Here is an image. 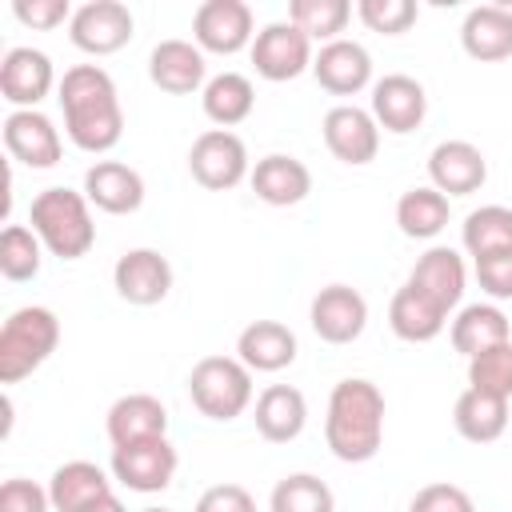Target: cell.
Here are the masks:
<instances>
[{"instance_id":"ee69618b","label":"cell","mask_w":512,"mask_h":512,"mask_svg":"<svg viewBox=\"0 0 512 512\" xmlns=\"http://www.w3.org/2000/svg\"><path fill=\"white\" fill-rule=\"evenodd\" d=\"M84 512H128V508L120 504V496H116V492H108L104 500H96V504H88Z\"/></svg>"},{"instance_id":"74e56055","label":"cell","mask_w":512,"mask_h":512,"mask_svg":"<svg viewBox=\"0 0 512 512\" xmlns=\"http://www.w3.org/2000/svg\"><path fill=\"white\" fill-rule=\"evenodd\" d=\"M356 16L372 32H380V36H400V32H408L416 24L420 8L412 0H360L356 4Z\"/></svg>"},{"instance_id":"5b68a950","label":"cell","mask_w":512,"mask_h":512,"mask_svg":"<svg viewBox=\"0 0 512 512\" xmlns=\"http://www.w3.org/2000/svg\"><path fill=\"white\" fill-rule=\"evenodd\" d=\"M188 396L208 420H236L252 404V368L236 356H204L188 372Z\"/></svg>"},{"instance_id":"3957f363","label":"cell","mask_w":512,"mask_h":512,"mask_svg":"<svg viewBox=\"0 0 512 512\" xmlns=\"http://www.w3.org/2000/svg\"><path fill=\"white\" fill-rule=\"evenodd\" d=\"M28 224L40 236V244L60 260H80L96 244V224L88 212V196L72 188H44L36 192L28 208Z\"/></svg>"},{"instance_id":"e575fe53","label":"cell","mask_w":512,"mask_h":512,"mask_svg":"<svg viewBox=\"0 0 512 512\" xmlns=\"http://www.w3.org/2000/svg\"><path fill=\"white\" fill-rule=\"evenodd\" d=\"M288 20L308 36V40H340V32L352 20V4L348 0H292L288 4Z\"/></svg>"},{"instance_id":"ffe728a7","label":"cell","mask_w":512,"mask_h":512,"mask_svg":"<svg viewBox=\"0 0 512 512\" xmlns=\"http://www.w3.org/2000/svg\"><path fill=\"white\" fill-rule=\"evenodd\" d=\"M84 196L108 216H132L144 204V176L120 160H96L84 172Z\"/></svg>"},{"instance_id":"f35d334b","label":"cell","mask_w":512,"mask_h":512,"mask_svg":"<svg viewBox=\"0 0 512 512\" xmlns=\"http://www.w3.org/2000/svg\"><path fill=\"white\" fill-rule=\"evenodd\" d=\"M408 512H476V504H472V496H468L460 484L440 480V484H424V488L412 496Z\"/></svg>"},{"instance_id":"d6a6232c","label":"cell","mask_w":512,"mask_h":512,"mask_svg":"<svg viewBox=\"0 0 512 512\" xmlns=\"http://www.w3.org/2000/svg\"><path fill=\"white\" fill-rule=\"evenodd\" d=\"M460 240H464V248H468L472 260L512 248V208H504V204H480V208H472L464 216V224H460Z\"/></svg>"},{"instance_id":"7402d4cb","label":"cell","mask_w":512,"mask_h":512,"mask_svg":"<svg viewBox=\"0 0 512 512\" xmlns=\"http://www.w3.org/2000/svg\"><path fill=\"white\" fill-rule=\"evenodd\" d=\"M408 284H416L420 292H428L444 312H452L464 296L468 272H464V256L448 244H432L408 272Z\"/></svg>"},{"instance_id":"4dcf8cb0","label":"cell","mask_w":512,"mask_h":512,"mask_svg":"<svg viewBox=\"0 0 512 512\" xmlns=\"http://www.w3.org/2000/svg\"><path fill=\"white\" fill-rule=\"evenodd\" d=\"M200 104H204V116H208L216 128H228V132H232L236 124H244V120L252 116V108H256V88H252V80L240 76V72H220V76H212V80L204 84Z\"/></svg>"},{"instance_id":"1f68e13d","label":"cell","mask_w":512,"mask_h":512,"mask_svg":"<svg viewBox=\"0 0 512 512\" xmlns=\"http://www.w3.org/2000/svg\"><path fill=\"white\" fill-rule=\"evenodd\" d=\"M396 224L408 240H432L448 228V196L436 192L432 184H420V188H408L400 200H396Z\"/></svg>"},{"instance_id":"ba28073f","label":"cell","mask_w":512,"mask_h":512,"mask_svg":"<svg viewBox=\"0 0 512 512\" xmlns=\"http://www.w3.org/2000/svg\"><path fill=\"white\" fill-rule=\"evenodd\" d=\"M256 20L244 0H204L192 16V40L200 52L236 56L240 48H252Z\"/></svg>"},{"instance_id":"44dd1931","label":"cell","mask_w":512,"mask_h":512,"mask_svg":"<svg viewBox=\"0 0 512 512\" xmlns=\"http://www.w3.org/2000/svg\"><path fill=\"white\" fill-rule=\"evenodd\" d=\"M248 184L252 192L272 204V208H292L300 204L308 192H312V172L304 160L296 156H284V152H272L264 160H256V168L248 172Z\"/></svg>"},{"instance_id":"603a6c76","label":"cell","mask_w":512,"mask_h":512,"mask_svg":"<svg viewBox=\"0 0 512 512\" xmlns=\"http://www.w3.org/2000/svg\"><path fill=\"white\" fill-rule=\"evenodd\" d=\"M460 44L472 60L496 64L512 56V8L504 4H476L460 24Z\"/></svg>"},{"instance_id":"7a4b0ae2","label":"cell","mask_w":512,"mask_h":512,"mask_svg":"<svg viewBox=\"0 0 512 512\" xmlns=\"http://www.w3.org/2000/svg\"><path fill=\"white\" fill-rule=\"evenodd\" d=\"M324 440H328L332 456L344 464L372 460L384 440V392L364 376L340 380L328 396Z\"/></svg>"},{"instance_id":"8d00e7d4","label":"cell","mask_w":512,"mask_h":512,"mask_svg":"<svg viewBox=\"0 0 512 512\" xmlns=\"http://www.w3.org/2000/svg\"><path fill=\"white\" fill-rule=\"evenodd\" d=\"M468 388L512 400V340H504V344L468 360Z\"/></svg>"},{"instance_id":"8fae6325","label":"cell","mask_w":512,"mask_h":512,"mask_svg":"<svg viewBox=\"0 0 512 512\" xmlns=\"http://www.w3.org/2000/svg\"><path fill=\"white\" fill-rule=\"evenodd\" d=\"M4 148L24 168H56L64 156V140L56 124L40 108H16L4 116Z\"/></svg>"},{"instance_id":"2e32d148","label":"cell","mask_w":512,"mask_h":512,"mask_svg":"<svg viewBox=\"0 0 512 512\" xmlns=\"http://www.w3.org/2000/svg\"><path fill=\"white\" fill-rule=\"evenodd\" d=\"M424 116H428V96H424L420 80H412L404 72H392V76L372 84V120L384 132L408 136L424 124Z\"/></svg>"},{"instance_id":"484cf974","label":"cell","mask_w":512,"mask_h":512,"mask_svg":"<svg viewBox=\"0 0 512 512\" xmlns=\"http://www.w3.org/2000/svg\"><path fill=\"white\" fill-rule=\"evenodd\" d=\"M452 424L468 444H492L504 436V428L512 424V400L480 392V388H464L456 396L452 408Z\"/></svg>"},{"instance_id":"4316f807","label":"cell","mask_w":512,"mask_h":512,"mask_svg":"<svg viewBox=\"0 0 512 512\" xmlns=\"http://www.w3.org/2000/svg\"><path fill=\"white\" fill-rule=\"evenodd\" d=\"M168 436V408L148 392H128L108 408V440L112 448Z\"/></svg>"},{"instance_id":"ac0fdd59","label":"cell","mask_w":512,"mask_h":512,"mask_svg":"<svg viewBox=\"0 0 512 512\" xmlns=\"http://www.w3.org/2000/svg\"><path fill=\"white\" fill-rule=\"evenodd\" d=\"M312 76L332 96H356L372 84V56L364 44L340 36L332 44H320V52L312 56Z\"/></svg>"},{"instance_id":"7c38bea8","label":"cell","mask_w":512,"mask_h":512,"mask_svg":"<svg viewBox=\"0 0 512 512\" xmlns=\"http://www.w3.org/2000/svg\"><path fill=\"white\" fill-rule=\"evenodd\" d=\"M324 144L340 164H372L380 152V124L372 120V112L356 108V104H336L324 112Z\"/></svg>"},{"instance_id":"83f0119b","label":"cell","mask_w":512,"mask_h":512,"mask_svg":"<svg viewBox=\"0 0 512 512\" xmlns=\"http://www.w3.org/2000/svg\"><path fill=\"white\" fill-rule=\"evenodd\" d=\"M388 324H392V332H396L400 340H408V344H428V340H436V336L444 332L448 312H444L428 292H420L416 284L404 280V288H400V292L392 296V304H388Z\"/></svg>"},{"instance_id":"f6af8a7d","label":"cell","mask_w":512,"mask_h":512,"mask_svg":"<svg viewBox=\"0 0 512 512\" xmlns=\"http://www.w3.org/2000/svg\"><path fill=\"white\" fill-rule=\"evenodd\" d=\"M140 512H172V508H140Z\"/></svg>"},{"instance_id":"7bdbcfd3","label":"cell","mask_w":512,"mask_h":512,"mask_svg":"<svg viewBox=\"0 0 512 512\" xmlns=\"http://www.w3.org/2000/svg\"><path fill=\"white\" fill-rule=\"evenodd\" d=\"M196 512H256V500L240 484H212L196 500Z\"/></svg>"},{"instance_id":"f1b7e54d","label":"cell","mask_w":512,"mask_h":512,"mask_svg":"<svg viewBox=\"0 0 512 512\" xmlns=\"http://www.w3.org/2000/svg\"><path fill=\"white\" fill-rule=\"evenodd\" d=\"M112 492V480L100 464L92 460H68L52 472L48 480V496H52V512H84L88 504L104 500Z\"/></svg>"},{"instance_id":"d6986e66","label":"cell","mask_w":512,"mask_h":512,"mask_svg":"<svg viewBox=\"0 0 512 512\" xmlns=\"http://www.w3.org/2000/svg\"><path fill=\"white\" fill-rule=\"evenodd\" d=\"M428 180L444 196H468L480 192L488 180V160L468 140H440L428 156Z\"/></svg>"},{"instance_id":"d590c367","label":"cell","mask_w":512,"mask_h":512,"mask_svg":"<svg viewBox=\"0 0 512 512\" xmlns=\"http://www.w3.org/2000/svg\"><path fill=\"white\" fill-rule=\"evenodd\" d=\"M40 260H44V244H40V236L32 228L8 224L0 232V272H4V280H12V284L36 280Z\"/></svg>"},{"instance_id":"f546056e","label":"cell","mask_w":512,"mask_h":512,"mask_svg":"<svg viewBox=\"0 0 512 512\" xmlns=\"http://www.w3.org/2000/svg\"><path fill=\"white\" fill-rule=\"evenodd\" d=\"M504 340H512V328H508V316L496 304H464L452 320V348L468 360L504 344Z\"/></svg>"},{"instance_id":"ab89813d","label":"cell","mask_w":512,"mask_h":512,"mask_svg":"<svg viewBox=\"0 0 512 512\" xmlns=\"http://www.w3.org/2000/svg\"><path fill=\"white\" fill-rule=\"evenodd\" d=\"M0 512H52V496L36 480L12 476L0 484Z\"/></svg>"},{"instance_id":"cb8c5ba5","label":"cell","mask_w":512,"mask_h":512,"mask_svg":"<svg viewBox=\"0 0 512 512\" xmlns=\"http://www.w3.org/2000/svg\"><path fill=\"white\" fill-rule=\"evenodd\" d=\"M236 360L252 372H280L296 360V332L280 320H252L236 336Z\"/></svg>"},{"instance_id":"6da1fadb","label":"cell","mask_w":512,"mask_h":512,"mask_svg":"<svg viewBox=\"0 0 512 512\" xmlns=\"http://www.w3.org/2000/svg\"><path fill=\"white\" fill-rule=\"evenodd\" d=\"M60 112H64V132L80 152H112L124 136V108L112 76L100 64H76L64 72L56 88Z\"/></svg>"},{"instance_id":"52a82bcc","label":"cell","mask_w":512,"mask_h":512,"mask_svg":"<svg viewBox=\"0 0 512 512\" xmlns=\"http://www.w3.org/2000/svg\"><path fill=\"white\" fill-rule=\"evenodd\" d=\"M252 64H256V76L272 80V84H284V80H296L300 72L312 68V40L292 24V20H272L256 32L252 40Z\"/></svg>"},{"instance_id":"9a60e30c","label":"cell","mask_w":512,"mask_h":512,"mask_svg":"<svg viewBox=\"0 0 512 512\" xmlns=\"http://www.w3.org/2000/svg\"><path fill=\"white\" fill-rule=\"evenodd\" d=\"M56 84V72H52V60L48 52L40 48H8L4 60H0V96L16 108H36Z\"/></svg>"},{"instance_id":"836d02e7","label":"cell","mask_w":512,"mask_h":512,"mask_svg":"<svg viewBox=\"0 0 512 512\" xmlns=\"http://www.w3.org/2000/svg\"><path fill=\"white\" fill-rule=\"evenodd\" d=\"M268 512H336V496L320 476L292 472L272 488Z\"/></svg>"},{"instance_id":"b9f144b4","label":"cell","mask_w":512,"mask_h":512,"mask_svg":"<svg viewBox=\"0 0 512 512\" xmlns=\"http://www.w3.org/2000/svg\"><path fill=\"white\" fill-rule=\"evenodd\" d=\"M72 4L68 0H12V16L24 28H56L64 20H72Z\"/></svg>"},{"instance_id":"9c48e42d","label":"cell","mask_w":512,"mask_h":512,"mask_svg":"<svg viewBox=\"0 0 512 512\" xmlns=\"http://www.w3.org/2000/svg\"><path fill=\"white\" fill-rule=\"evenodd\" d=\"M132 28H136V20H132L128 4H120V0H88L68 20L72 44L80 52H88V56H112V52H120L132 40Z\"/></svg>"},{"instance_id":"60d3db41","label":"cell","mask_w":512,"mask_h":512,"mask_svg":"<svg viewBox=\"0 0 512 512\" xmlns=\"http://www.w3.org/2000/svg\"><path fill=\"white\" fill-rule=\"evenodd\" d=\"M476 284L492 300H512V248L476 260Z\"/></svg>"},{"instance_id":"5bb4252c","label":"cell","mask_w":512,"mask_h":512,"mask_svg":"<svg viewBox=\"0 0 512 512\" xmlns=\"http://www.w3.org/2000/svg\"><path fill=\"white\" fill-rule=\"evenodd\" d=\"M308 320L324 344H352L368 324V300L352 284H328L312 296Z\"/></svg>"},{"instance_id":"d4e9b609","label":"cell","mask_w":512,"mask_h":512,"mask_svg":"<svg viewBox=\"0 0 512 512\" xmlns=\"http://www.w3.org/2000/svg\"><path fill=\"white\" fill-rule=\"evenodd\" d=\"M256 432L268 440V444H288L304 432L308 424V400L300 388L292 384H268L260 396H256Z\"/></svg>"},{"instance_id":"e0dca14e","label":"cell","mask_w":512,"mask_h":512,"mask_svg":"<svg viewBox=\"0 0 512 512\" xmlns=\"http://www.w3.org/2000/svg\"><path fill=\"white\" fill-rule=\"evenodd\" d=\"M148 80L168 96H192L208 84L204 52L192 40H160L148 52Z\"/></svg>"},{"instance_id":"30bf717a","label":"cell","mask_w":512,"mask_h":512,"mask_svg":"<svg viewBox=\"0 0 512 512\" xmlns=\"http://www.w3.org/2000/svg\"><path fill=\"white\" fill-rule=\"evenodd\" d=\"M176 464L180 460H176V448L168 444V436L112 448V476L128 492H164L176 476Z\"/></svg>"},{"instance_id":"8992f818","label":"cell","mask_w":512,"mask_h":512,"mask_svg":"<svg viewBox=\"0 0 512 512\" xmlns=\"http://www.w3.org/2000/svg\"><path fill=\"white\" fill-rule=\"evenodd\" d=\"M188 172L200 188L208 192H228L236 188L252 168H248V148L236 132L228 128H208L192 140L188 148Z\"/></svg>"},{"instance_id":"4fadbf2b","label":"cell","mask_w":512,"mask_h":512,"mask_svg":"<svg viewBox=\"0 0 512 512\" xmlns=\"http://www.w3.org/2000/svg\"><path fill=\"white\" fill-rule=\"evenodd\" d=\"M112 284L120 300L136 308H152L172 292V264L156 248H128L112 268Z\"/></svg>"},{"instance_id":"277c9868","label":"cell","mask_w":512,"mask_h":512,"mask_svg":"<svg viewBox=\"0 0 512 512\" xmlns=\"http://www.w3.org/2000/svg\"><path fill=\"white\" fill-rule=\"evenodd\" d=\"M60 344V320L44 304L16 308L0 328V384H20L32 376Z\"/></svg>"}]
</instances>
